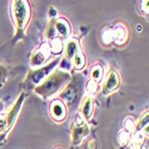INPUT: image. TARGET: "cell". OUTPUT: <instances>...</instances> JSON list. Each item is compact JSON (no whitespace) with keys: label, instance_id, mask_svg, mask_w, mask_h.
<instances>
[{"label":"cell","instance_id":"1","mask_svg":"<svg viewBox=\"0 0 149 149\" xmlns=\"http://www.w3.org/2000/svg\"><path fill=\"white\" fill-rule=\"evenodd\" d=\"M72 80V74L66 69H54L49 75L33 88V92L43 98L49 99L60 93Z\"/></svg>","mask_w":149,"mask_h":149},{"label":"cell","instance_id":"13","mask_svg":"<svg viewBox=\"0 0 149 149\" xmlns=\"http://www.w3.org/2000/svg\"><path fill=\"white\" fill-rule=\"evenodd\" d=\"M93 109H94V103H93V98L88 94H86L80 103V107H79V113L81 116V118L86 122H90V119L92 118L93 115Z\"/></svg>","mask_w":149,"mask_h":149},{"label":"cell","instance_id":"8","mask_svg":"<svg viewBox=\"0 0 149 149\" xmlns=\"http://www.w3.org/2000/svg\"><path fill=\"white\" fill-rule=\"evenodd\" d=\"M104 79V68L102 65H94L92 66L91 70H90V80L86 85V91H87L88 95H93L97 93L98 87H99V84H100Z\"/></svg>","mask_w":149,"mask_h":149},{"label":"cell","instance_id":"3","mask_svg":"<svg viewBox=\"0 0 149 149\" xmlns=\"http://www.w3.org/2000/svg\"><path fill=\"white\" fill-rule=\"evenodd\" d=\"M58 62H60V58L56 57L52 62H48L47 65H44V66H42L40 68L30 69L29 73L26 74L25 80H24L23 85L25 86V87H28V88H35L37 85H40L49 75V74L55 69V67L58 65Z\"/></svg>","mask_w":149,"mask_h":149},{"label":"cell","instance_id":"17","mask_svg":"<svg viewBox=\"0 0 149 149\" xmlns=\"http://www.w3.org/2000/svg\"><path fill=\"white\" fill-rule=\"evenodd\" d=\"M48 43H49V47H50L52 54L58 55V54H61L62 52H63V41L60 40L58 37H55V38L50 40Z\"/></svg>","mask_w":149,"mask_h":149},{"label":"cell","instance_id":"22","mask_svg":"<svg viewBox=\"0 0 149 149\" xmlns=\"http://www.w3.org/2000/svg\"><path fill=\"white\" fill-rule=\"evenodd\" d=\"M143 146H144V143H139V142H132L131 141L129 149H148V148H146Z\"/></svg>","mask_w":149,"mask_h":149},{"label":"cell","instance_id":"15","mask_svg":"<svg viewBox=\"0 0 149 149\" xmlns=\"http://www.w3.org/2000/svg\"><path fill=\"white\" fill-rule=\"evenodd\" d=\"M148 123H149V111L147 109L139 117V119L136 120V125H135V131L134 132H142L147 137L148 136Z\"/></svg>","mask_w":149,"mask_h":149},{"label":"cell","instance_id":"21","mask_svg":"<svg viewBox=\"0 0 149 149\" xmlns=\"http://www.w3.org/2000/svg\"><path fill=\"white\" fill-rule=\"evenodd\" d=\"M8 77V69L5 65H0V88L4 87Z\"/></svg>","mask_w":149,"mask_h":149},{"label":"cell","instance_id":"19","mask_svg":"<svg viewBox=\"0 0 149 149\" xmlns=\"http://www.w3.org/2000/svg\"><path fill=\"white\" fill-rule=\"evenodd\" d=\"M135 125H136V119L135 118H132L131 116H128V117L124 118V120H123V129L125 131H128V132H130L132 135L134 131H135Z\"/></svg>","mask_w":149,"mask_h":149},{"label":"cell","instance_id":"2","mask_svg":"<svg viewBox=\"0 0 149 149\" xmlns=\"http://www.w3.org/2000/svg\"><path fill=\"white\" fill-rule=\"evenodd\" d=\"M11 15L16 29L13 43H17L24 38L26 26L31 18V8L29 1H26V0H13V1H11Z\"/></svg>","mask_w":149,"mask_h":149},{"label":"cell","instance_id":"20","mask_svg":"<svg viewBox=\"0 0 149 149\" xmlns=\"http://www.w3.org/2000/svg\"><path fill=\"white\" fill-rule=\"evenodd\" d=\"M130 139H131V134L125 131L124 129H122L118 132V142L120 146H127L130 142Z\"/></svg>","mask_w":149,"mask_h":149},{"label":"cell","instance_id":"11","mask_svg":"<svg viewBox=\"0 0 149 149\" xmlns=\"http://www.w3.org/2000/svg\"><path fill=\"white\" fill-rule=\"evenodd\" d=\"M79 52H81V44H80L78 38L69 37L68 40H66V42L63 44V52H62L63 53V60L65 61H68L70 63L73 57Z\"/></svg>","mask_w":149,"mask_h":149},{"label":"cell","instance_id":"27","mask_svg":"<svg viewBox=\"0 0 149 149\" xmlns=\"http://www.w3.org/2000/svg\"><path fill=\"white\" fill-rule=\"evenodd\" d=\"M55 149H63V148H61V147H56Z\"/></svg>","mask_w":149,"mask_h":149},{"label":"cell","instance_id":"4","mask_svg":"<svg viewBox=\"0 0 149 149\" xmlns=\"http://www.w3.org/2000/svg\"><path fill=\"white\" fill-rule=\"evenodd\" d=\"M25 97H26V93L22 92L18 95V98H17V100L15 102V104L12 105L7 110V112L4 115V119H5V123H6V129H5L4 134L0 136V143H1L3 141H5V139H6V136L8 135V132L12 130V128L15 127V124L17 122V118H18V115H19L20 110L23 107L24 102H25Z\"/></svg>","mask_w":149,"mask_h":149},{"label":"cell","instance_id":"16","mask_svg":"<svg viewBox=\"0 0 149 149\" xmlns=\"http://www.w3.org/2000/svg\"><path fill=\"white\" fill-rule=\"evenodd\" d=\"M85 66H86V57L82 52H79L72 60V67L74 68V70L81 72L85 68Z\"/></svg>","mask_w":149,"mask_h":149},{"label":"cell","instance_id":"9","mask_svg":"<svg viewBox=\"0 0 149 149\" xmlns=\"http://www.w3.org/2000/svg\"><path fill=\"white\" fill-rule=\"evenodd\" d=\"M50 20H52L56 37H58V38L62 41L68 40L70 37V33H72V26L68 23V20L66 18H62V17L61 18L57 17V18L50 19Z\"/></svg>","mask_w":149,"mask_h":149},{"label":"cell","instance_id":"7","mask_svg":"<svg viewBox=\"0 0 149 149\" xmlns=\"http://www.w3.org/2000/svg\"><path fill=\"white\" fill-rule=\"evenodd\" d=\"M120 86V74L117 69L110 68L102 81V94L109 95L117 91Z\"/></svg>","mask_w":149,"mask_h":149},{"label":"cell","instance_id":"10","mask_svg":"<svg viewBox=\"0 0 149 149\" xmlns=\"http://www.w3.org/2000/svg\"><path fill=\"white\" fill-rule=\"evenodd\" d=\"M49 113H50V117L54 122L62 123L67 118L68 110H67L66 104L62 100H60V99H54L50 104V107H49Z\"/></svg>","mask_w":149,"mask_h":149},{"label":"cell","instance_id":"12","mask_svg":"<svg viewBox=\"0 0 149 149\" xmlns=\"http://www.w3.org/2000/svg\"><path fill=\"white\" fill-rule=\"evenodd\" d=\"M78 88H79V84L75 82V81L72 82V80H70V81L65 86V88L60 92L58 99L63 102L65 104H66V103H68V104L73 103L74 100H75L77 95H78Z\"/></svg>","mask_w":149,"mask_h":149},{"label":"cell","instance_id":"18","mask_svg":"<svg viewBox=\"0 0 149 149\" xmlns=\"http://www.w3.org/2000/svg\"><path fill=\"white\" fill-rule=\"evenodd\" d=\"M100 40L104 45H110L112 43V28H105L100 33Z\"/></svg>","mask_w":149,"mask_h":149},{"label":"cell","instance_id":"23","mask_svg":"<svg viewBox=\"0 0 149 149\" xmlns=\"http://www.w3.org/2000/svg\"><path fill=\"white\" fill-rule=\"evenodd\" d=\"M49 17H50V19H55L57 18V11L54 6L52 7H49Z\"/></svg>","mask_w":149,"mask_h":149},{"label":"cell","instance_id":"14","mask_svg":"<svg viewBox=\"0 0 149 149\" xmlns=\"http://www.w3.org/2000/svg\"><path fill=\"white\" fill-rule=\"evenodd\" d=\"M128 36H129V32L125 24L119 22L112 28V43L117 45H123L128 41Z\"/></svg>","mask_w":149,"mask_h":149},{"label":"cell","instance_id":"24","mask_svg":"<svg viewBox=\"0 0 149 149\" xmlns=\"http://www.w3.org/2000/svg\"><path fill=\"white\" fill-rule=\"evenodd\" d=\"M139 7L142 10L143 13H147V15H148V0H147V1H146V0H143V1H141Z\"/></svg>","mask_w":149,"mask_h":149},{"label":"cell","instance_id":"26","mask_svg":"<svg viewBox=\"0 0 149 149\" xmlns=\"http://www.w3.org/2000/svg\"><path fill=\"white\" fill-rule=\"evenodd\" d=\"M4 107H5V104H4V102L0 99V113H1V111L4 110Z\"/></svg>","mask_w":149,"mask_h":149},{"label":"cell","instance_id":"25","mask_svg":"<svg viewBox=\"0 0 149 149\" xmlns=\"http://www.w3.org/2000/svg\"><path fill=\"white\" fill-rule=\"evenodd\" d=\"M87 149H95V141L94 140H91L87 144Z\"/></svg>","mask_w":149,"mask_h":149},{"label":"cell","instance_id":"5","mask_svg":"<svg viewBox=\"0 0 149 149\" xmlns=\"http://www.w3.org/2000/svg\"><path fill=\"white\" fill-rule=\"evenodd\" d=\"M90 134V125L88 123L84 120L80 115H77L75 119L73 120L70 127V139L73 146H79L84 139Z\"/></svg>","mask_w":149,"mask_h":149},{"label":"cell","instance_id":"6","mask_svg":"<svg viewBox=\"0 0 149 149\" xmlns=\"http://www.w3.org/2000/svg\"><path fill=\"white\" fill-rule=\"evenodd\" d=\"M50 56H52V52H50L49 43L43 42L38 48L35 49L30 56L31 69H36V68H40V67L44 66L48 62V60L50 58Z\"/></svg>","mask_w":149,"mask_h":149}]
</instances>
